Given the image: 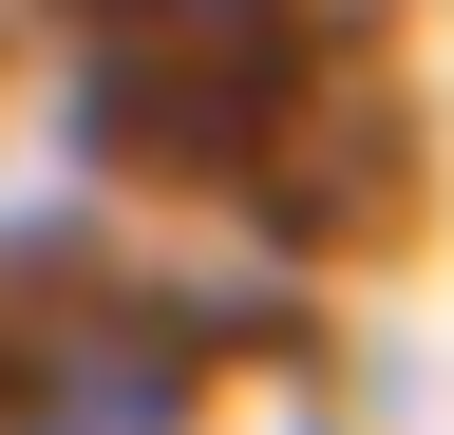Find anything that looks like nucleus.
<instances>
[{
	"mask_svg": "<svg viewBox=\"0 0 454 435\" xmlns=\"http://www.w3.org/2000/svg\"><path fill=\"white\" fill-rule=\"evenodd\" d=\"M20 435H190V378H170L133 322H95V341H57V360H38Z\"/></svg>",
	"mask_w": 454,
	"mask_h": 435,
	"instance_id": "obj_1",
	"label": "nucleus"
}]
</instances>
